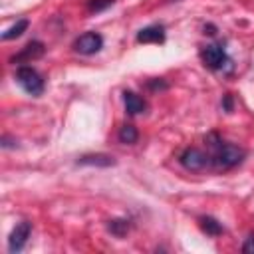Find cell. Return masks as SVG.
Instances as JSON below:
<instances>
[{"label": "cell", "mask_w": 254, "mask_h": 254, "mask_svg": "<svg viewBox=\"0 0 254 254\" xmlns=\"http://www.w3.org/2000/svg\"><path fill=\"white\" fill-rule=\"evenodd\" d=\"M242 252L244 254H254V234H248V238L242 244Z\"/></svg>", "instance_id": "cell-16"}, {"label": "cell", "mask_w": 254, "mask_h": 254, "mask_svg": "<svg viewBox=\"0 0 254 254\" xmlns=\"http://www.w3.org/2000/svg\"><path fill=\"white\" fill-rule=\"evenodd\" d=\"M129 228H131V222H129L127 218H113V220H109V224H107V230H109L113 236H117V238L125 236V234L129 232Z\"/></svg>", "instance_id": "cell-13"}, {"label": "cell", "mask_w": 254, "mask_h": 254, "mask_svg": "<svg viewBox=\"0 0 254 254\" xmlns=\"http://www.w3.org/2000/svg\"><path fill=\"white\" fill-rule=\"evenodd\" d=\"M200 60L212 71H218V69H222V67H226L230 64V58H228L226 50L222 48V44H208V46H204L200 50Z\"/></svg>", "instance_id": "cell-3"}, {"label": "cell", "mask_w": 254, "mask_h": 254, "mask_svg": "<svg viewBox=\"0 0 254 254\" xmlns=\"http://www.w3.org/2000/svg\"><path fill=\"white\" fill-rule=\"evenodd\" d=\"M115 0H87V10L89 12H103L109 6H113Z\"/></svg>", "instance_id": "cell-15"}, {"label": "cell", "mask_w": 254, "mask_h": 254, "mask_svg": "<svg viewBox=\"0 0 254 254\" xmlns=\"http://www.w3.org/2000/svg\"><path fill=\"white\" fill-rule=\"evenodd\" d=\"M137 42L139 44H163L165 42V28L161 24L145 26L137 32Z\"/></svg>", "instance_id": "cell-8"}, {"label": "cell", "mask_w": 254, "mask_h": 254, "mask_svg": "<svg viewBox=\"0 0 254 254\" xmlns=\"http://www.w3.org/2000/svg\"><path fill=\"white\" fill-rule=\"evenodd\" d=\"M204 141H206V145L210 149V153H208L210 169L228 171V169H234L236 165H240L244 161V155H246L244 149H240L238 145L222 141L216 133H210Z\"/></svg>", "instance_id": "cell-1"}, {"label": "cell", "mask_w": 254, "mask_h": 254, "mask_svg": "<svg viewBox=\"0 0 254 254\" xmlns=\"http://www.w3.org/2000/svg\"><path fill=\"white\" fill-rule=\"evenodd\" d=\"M73 52L79 56H93L103 48V36L99 32H85L73 40Z\"/></svg>", "instance_id": "cell-5"}, {"label": "cell", "mask_w": 254, "mask_h": 254, "mask_svg": "<svg viewBox=\"0 0 254 254\" xmlns=\"http://www.w3.org/2000/svg\"><path fill=\"white\" fill-rule=\"evenodd\" d=\"M147 87H149V89H167L169 85H167V81H163V79H151V81L147 83Z\"/></svg>", "instance_id": "cell-17"}, {"label": "cell", "mask_w": 254, "mask_h": 254, "mask_svg": "<svg viewBox=\"0 0 254 254\" xmlns=\"http://www.w3.org/2000/svg\"><path fill=\"white\" fill-rule=\"evenodd\" d=\"M28 26H30V20H26V18L18 20L14 26H10V28L2 34V40H4V42H8V40H14V38H20V36L28 30Z\"/></svg>", "instance_id": "cell-12"}, {"label": "cell", "mask_w": 254, "mask_h": 254, "mask_svg": "<svg viewBox=\"0 0 254 254\" xmlns=\"http://www.w3.org/2000/svg\"><path fill=\"white\" fill-rule=\"evenodd\" d=\"M30 234H32V222H28V220L18 222V224L14 226V230L10 232V236H8V250H10L12 254L20 252V250L26 246Z\"/></svg>", "instance_id": "cell-6"}, {"label": "cell", "mask_w": 254, "mask_h": 254, "mask_svg": "<svg viewBox=\"0 0 254 254\" xmlns=\"http://www.w3.org/2000/svg\"><path fill=\"white\" fill-rule=\"evenodd\" d=\"M44 52H46V46H44L40 40H32V42H28V44L22 48V52H20V54L12 56V58H10V62H12V64L32 62V60L42 58V56H44Z\"/></svg>", "instance_id": "cell-7"}, {"label": "cell", "mask_w": 254, "mask_h": 254, "mask_svg": "<svg viewBox=\"0 0 254 254\" xmlns=\"http://www.w3.org/2000/svg\"><path fill=\"white\" fill-rule=\"evenodd\" d=\"M16 81L22 85V89H24L26 93H30V95H34V97L42 95V93H44V87H46L42 75H40L34 67H30V65H20V67L16 69Z\"/></svg>", "instance_id": "cell-2"}, {"label": "cell", "mask_w": 254, "mask_h": 254, "mask_svg": "<svg viewBox=\"0 0 254 254\" xmlns=\"http://www.w3.org/2000/svg\"><path fill=\"white\" fill-rule=\"evenodd\" d=\"M123 103H125V111L129 115H139L147 109V103L143 97H139L133 91H123Z\"/></svg>", "instance_id": "cell-9"}, {"label": "cell", "mask_w": 254, "mask_h": 254, "mask_svg": "<svg viewBox=\"0 0 254 254\" xmlns=\"http://www.w3.org/2000/svg\"><path fill=\"white\" fill-rule=\"evenodd\" d=\"M198 224H200L202 232H204V234H208V236H218V234H222V232H224L222 224H220L214 216H200V218H198Z\"/></svg>", "instance_id": "cell-11"}, {"label": "cell", "mask_w": 254, "mask_h": 254, "mask_svg": "<svg viewBox=\"0 0 254 254\" xmlns=\"http://www.w3.org/2000/svg\"><path fill=\"white\" fill-rule=\"evenodd\" d=\"M77 165H95V167H113L115 159L103 153H91V155H81L77 159Z\"/></svg>", "instance_id": "cell-10"}, {"label": "cell", "mask_w": 254, "mask_h": 254, "mask_svg": "<svg viewBox=\"0 0 254 254\" xmlns=\"http://www.w3.org/2000/svg\"><path fill=\"white\" fill-rule=\"evenodd\" d=\"M179 163H181L187 171H192V173H198V171L210 169L208 153H202V151H200V149H196V147H187V149L179 155Z\"/></svg>", "instance_id": "cell-4"}, {"label": "cell", "mask_w": 254, "mask_h": 254, "mask_svg": "<svg viewBox=\"0 0 254 254\" xmlns=\"http://www.w3.org/2000/svg\"><path fill=\"white\" fill-rule=\"evenodd\" d=\"M222 107H224V111H232V95L230 93H226L222 97Z\"/></svg>", "instance_id": "cell-18"}, {"label": "cell", "mask_w": 254, "mask_h": 254, "mask_svg": "<svg viewBox=\"0 0 254 254\" xmlns=\"http://www.w3.org/2000/svg\"><path fill=\"white\" fill-rule=\"evenodd\" d=\"M117 137H119V141H121V143H125V145H133V143H137V141H139V131H137V127H133V125L125 123V125L119 129Z\"/></svg>", "instance_id": "cell-14"}]
</instances>
